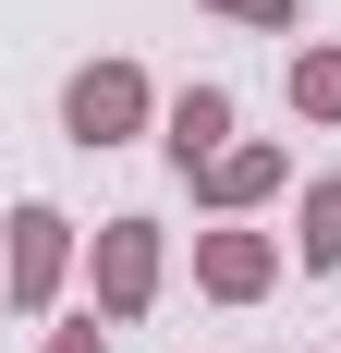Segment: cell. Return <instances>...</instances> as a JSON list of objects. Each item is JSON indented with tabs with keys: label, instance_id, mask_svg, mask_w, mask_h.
Wrapping results in <instances>:
<instances>
[{
	"label": "cell",
	"instance_id": "6da1fadb",
	"mask_svg": "<svg viewBox=\"0 0 341 353\" xmlns=\"http://www.w3.org/2000/svg\"><path fill=\"white\" fill-rule=\"evenodd\" d=\"M61 122H73V146H122V134L146 122V73H135V61H86L73 98H61Z\"/></svg>",
	"mask_w": 341,
	"mask_h": 353
},
{
	"label": "cell",
	"instance_id": "7a4b0ae2",
	"mask_svg": "<svg viewBox=\"0 0 341 353\" xmlns=\"http://www.w3.org/2000/svg\"><path fill=\"white\" fill-rule=\"evenodd\" d=\"M159 292V219H110L98 232V317H146Z\"/></svg>",
	"mask_w": 341,
	"mask_h": 353
},
{
	"label": "cell",
	"instance_id": "3957f363",
	"mask_svg": "<svg viewBox=\"0 0 341 353\" xmlns=\"http://www.w3.org/2000/svg\"><path fill=\"white\" fill-rule=\"evenodd\" d=\"M61 256H73V219L61 208H25V219H12V305H25V317L61 292Z\"/></svg>",
	"mask_w": 341,
	"mask_h": 353
},
{
	"label": "cell",
	"instance_id": "277c9868",
	"mask_svg": "<svg viewBox=\"0 0 341 353\" xmlns=\"http://www.w3.org/2000/svg\"><path fill=\"white\" fill-rule=\"evenodd\" d=\"M195 281L220 292V305H256V292L280 281V244H269V232H207V244H195Z\"/></svg>",
	"mask_w": 341,
	"mask_h": 353
},
{
	"label": "cell",
	"instance_id": "5b68a950",
	"mask_svg": "<svg viewBox=\"0 0 341 353\" xmlns=\"http://www.w3.org/2000/svg\"><path fill=\"white\" fill-rule=\"evenodd\" d=\"M280 171H293L280 146H220V159L195 171V195L207 208H256V195H280Z\"/></svg>",
	"mask_w": 341,
	"mask_h": 353
},
{
	"label": "cell",
	"instance_id": "8992f818",
	"mask_svg": "<svg viewBox=\"0 0 341 353\" xmlns=\"http://www.w3.org/2000/svg\"><path fill=\"white\" fill-rule=\"evenodd\" d=\"M220 146H232V98H220V85H183V98H170V159L207 171Z\"/></svg>",
	"mask_w": 341,
	"mask_h": 353
},
{
	"label": "cell",
	"instance_id": "52a82bcc",
	"mask_svg": "<svg viewBox=\"0 0 341 353\" xmlns=\"http://www.w3.org/2000/svg\"><path fill=\"white\" fill-rule=\"evenodd\" d=\"M293 110L305 122H341V49H293Z\"/></svg>",
	"mask_w": 341,
	"mask_h": 353
},
{
	"label": "cell",
	"instance_id": "ba28073f",
	"mask_svg": "<svg viewBox=\"0 0 341 353\" xmlns=\"http://www.w3.org/2000/svg\"><path fill=\"white\" fill-rule=\"evenodd\" d=\"M305 268H341V183H305Z\"/></svg>",
	"mask_w": 341,
	"mask_h": 353
},
{
	"label": "cell",
	"instance_id": "9c48e42d",
	"mask_svg": "<svg viewBox=\"0 0 341 353\" xmlns=\"http://www.w3.org/2000/svg\"><path fill=\"white\" fill-rule=\"evenodd\" d=\"M207 12H232V25H269V37H293V25H305V0H207Z\"/></svg>",
	"mask_w": 341,
	"mask_h": 353
},
{
	"label": "cell",
	"instance_id": "30bf717a",
	"mask_svg": "<svg viewBox=\"0 0 341 353\" xmlns=\"http://www.w3.org/2000/svg\"><path fill=\"white\" fill-rule=\"evenodd\" d=\"M49 353H110V329L86 317V329H49Z\"/></svg>",
	"mask_w": 341,
	"mask_h": 353
}]
</instances>
